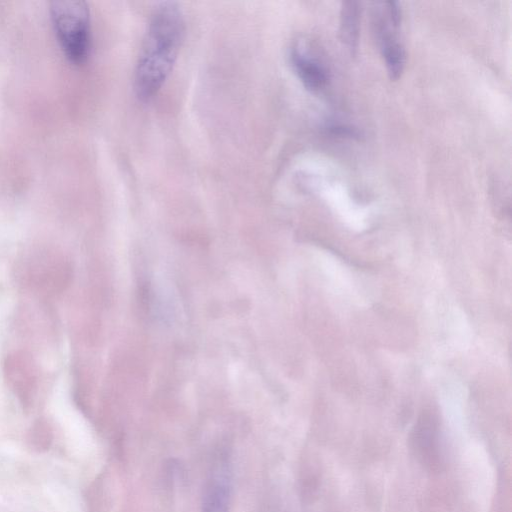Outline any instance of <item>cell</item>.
Here are the masks:
<instances>
[{"label":"cell","mask_w":512,"mask_h":512,"mask_svg":"<svg viewBox=\"0 0 512 512\" xmlns=\"http://www.w3.org/2000/svg\"><path fill=\"white\" fill-rule=\"evenodd\" d=\"M185 21L175 2L160 3L152 12L134 72L141 100L153 98L171 73L183 41Z\"/></svg>","instance_id":"cell-1"},{"label":"cell","mask_w":512,"mask_h":512,"mask_svg":"<svg viewBox=\"0 0 512 512\" xmlns=\"http://www.w3.org/2000/svg\"><path fill=\"white\" fill-rule=\"evenodd\" d=\"M18 283L34 296L47 300L58 297L71 284L73 266L60 248L38 246L28 248L16 263Z\"/></svg>","instance_id":"cell-2"},{"label":"cell","mask_w":512,"mask_h":512,"mask_svg":"<svg viewBox=\"0 0 512 512\" xmlns=\"http://www.w3.org/2000/svg\"><path fill=\"white\" fill-rule=\"evenodd\" d=\"M51 18L57 38L67 57L81 63L90 50V15L81 0H60L51 4Z\"/></svg>","instance_id":"cell-3"},{"label":"cell","mask_w":512,"mask_h":512,"mask_svg":"<svg viewBox=\"0 0 512 512\" xmlns=\"http://www.w3.org/2000/svg\"><path fill=\"white\" fill-rule=\"evenodd\" d=\"M4 380L24 409L34 400L39 384V369L31 353L15 350L3 362Z\"/></svg>","instance_id":"cell-4"},{"label":"cell","mask_w":512,"mask_h":512,"mask_svg":"<svg viewBox=\"0 0 512 512\" xmlns=\"http://www.w3.org/2000/svg\"><path fill=\"white\" fill-rule=\"evenodd\" d=\"M375 25L387 72L392 80H397L405 64L404 48L394 34L397 27L390 22L387 15L384 18L377 17Z\"/></svg>","instance_id":"cell-5"},{"label":"cell","mask_w":512,"mask_h":512,"mask_svg":"<svg viewBox=\"0 0 512 512\" xmlns=\"http://www.w3.org/2000/svg\"><path fill=\"white\" fill-rule=\"evenodd\" d=\"M290 62L298 78L310 91H319L328 81L324 66L302 45L295 44L290 50Z\"/></svg>","instance_id":"cell-6"},{"label":"cell","mask_w":512,"mask_h":512,"mask_svg":"<svg viewBox=\"0 0 512 512\" xmlns=\"http://www.w3.org/2000/svg\"><path fill=\"white\" fill-rule=\"evenodd\" d=\"M341 39L353 53L357 49L359 35V9L357 2L345 1L341 9Z\"/></svg>","instance_id":"cell-7"},{"label":"cell","mask_w":512,"mask_h":512,"mask_svg":"<svg viewBox=\"0 0 512 512\" xmlns=\"http://www.w3.org/2000/svg\"><path fill=\"white\" fill-rule=\"evenodd\" d=\"M52 439V432L49 424L43 420H37L30 432V441L38 449H47Z\"/></svg>","instance_id":"cell-8"}]
</instances>
